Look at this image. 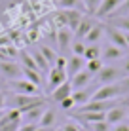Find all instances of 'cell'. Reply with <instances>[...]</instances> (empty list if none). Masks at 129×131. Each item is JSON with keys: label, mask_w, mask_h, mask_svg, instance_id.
<instances>
[{"label": "cell", "mask_w": 129, "mask_h": 131, "mask_svg": "<svg viewBox=\"0 0 129 131\" xmlns=\"http://www.w3.org/2000/svg\"><path fill=\"white\" fill-rule=\"evenodd\" d=\"M82 17H84V13L80 10H61V12H57V15H55L57 29H70L74 32V30L78 29Z\"/></svg>", "instance_id": "1"}, {"label": "cell", "mask_w": 129, "mask_h": 131, "mask_svg": "<svg viewBox=\"0 0 129 131\" xmlns=\"http://www.w3.org/2000/svg\"><path fill=\"white\" fill-rule=\"evenodd\" d=\"M10 103H11V108H17V110L23 114L25 110L40 105V103H46L44 95H21V93H13V97H10Z\"/></svg>", "instance_id": "2"}, {"label": "cell", "mask_w": 129, "mask_h": 131, "mask_svg": "<svg viewBox=\"0 0 129 131\" xmlns=\"http://www.w3.org/2000/svg\"><path fill=\"white\" fill-rule=\"evenodd\" d=\"M123 97V91L120 88V84H104L101 88H97L91 95V101H114V99Z\"/></svg>", "instance_id": "3"}, {"label": "cell", "mask_w": 129, "mask_h": 131, "mask_svg": "<svg viewBox=\"0 0 129 131\" xmlns=\"http://www.w3.org/2000/svg\"><path fill=\"white\" fill-rule=\"evenodd\" d=\"M122 78H123V76H122V70H120L118 67H112V65H104L103 69L97 72V76H95V80H97L101 85H104V84H116V82H120Z\"/></svg>", "instance_id": "4"}, {"label": "cell", "mask_w": 129, "mask_h": 131, "mask_svg": "<svg viewBox=\"0 0 129 131\" xmlns=\"http://www.w3.org/2000/svg\"><path fill=\"white\" fill-rule=\"evenodd\" d=\"M127 103L129 101H123V103H120V105L116 106H112L110 110H106V114H104V122H108L110 125H116V124H122V122H125L127 118Z\"/></svg>", "instance_id": "5"}, {"label": "cell", "mask_w": 129, "mask_h": 131, "mask_svg": "<svg viewBox=\"0 0 129 131\" xmlns=\"http://www.w3.org/2000/svg\"><path fill=\"white\" fill-rule=\"evenodd\" d=\"M0 72H2V76H6L8 80H17V78L23 76V67L17 61L2 59L0 61Z\"/></svg>", "instance_id": "6"}, {"label": "cell", "mask_w": 129, "mask_h": 131, "mask_svg": "<svg viewBox=\"0 0 129 131\" xmlns=\"http://www.w3.org/2000/svg\"><path fill=\"white\" fill-rule=\"evenodd\" d=\"M104 34H106V38H108V44L118 46L120 49L127 51V42H125L123 30H120V29H116V27H112V25H104Z\"/></svg>", "instance_id": "7"}, {"label": "cell", "mask_w": 129, "mask_h": 131, "mask_svg": "<svg viewBox=\"0 0 129 131\" xmlns=\"http://www.w3.org/2000/svg\"><path fill=\"white\" fill-rule=\"evenodd\" d=\"M68 80V74L63 69H57V67H51L50 72H48V95L53 91L55 88H59L61 84H65Z\"/></svg>", "instance_id": "8"}, {"label": "cell", "mask_w": 129, "mask_h": 131, "mask_svg": "<svg viewBox=\"0 0 129 131\" xmlns=\"http://www.w3.org/2000/svg\"><path fill=\"white\" fill-rule=\"evenodd\" d=\"M10 88L15 93H21V95H40L38 85H34L32 82H29V80H25V78L10 80Z\"/></svg>", "instance_id": "9"}, {"label": "cell", "mask_w": 129, "mask_h": 131, "mask_svg": "<svg viewBox=\"0 0 129 131\" xmlns=\"http://www.w3.org/2000/svg\"><path fill=\"white\" fill-rule=\"evenodd\" d=\"M123 2H125V0H103L99 10H97V13H95V17L97 19H106V17L114 15Z\"/></svg>", "instance_id": "10"}, {"label": "cell", "mask_w": 129, "mask_h": 131, "mask_svg": "<svg viewBox=\"0 0 129 131\" xmlns=\"http://www.w3.org/2000/svg\"><path fill=\"white\" fill-rule=\"evenodd\" d=\"M95 78V76L91 74L87 69H84V70H80L78 74H74L72 78L68 80L70 85H72V91H76V89H84V88H87V85L91 84V80Z\"/></svg>", "instance_id": "11"}, {"label": "cell", "mask_w": 129, "mask_h": 131, "mask_svg": "<svg viewBox=\"0 0 129 131\" xmlns=\"http://www.w3.org/2000/svg\"><path fill=\"white\" fill-rule=\"evenodd\" d=\"M44 110H46V103H40V105L29 108L21 114V122H27V124H38L40 118H42Z\"/></svg>", "instance_id": "12"}, {"label": "cell", "mask_w": 129, "mask_h": 131, "mask_svg": "<svg viewBox=\"0 0 129 131\" xmlns=\"http://www.w3.org/2000/svg\"><path fill=\"white\" fill-rule=\"evenodd\" d=\"M125 57V51L120 49L118 46H112V44H106L103 48V53H101V59L104 61H118V59H123Z\"/></svg>", "instance_id": "13"}, {"label": "cell", "mask_w": 129, "mask_h": 131, "mask_svg": "<svg viewBox=\"0 0 129 131\" xmlns=\"http://www.w3.org/2000/svg\"><path fill=\"white\" fill-rule=\"evenodd\" d=\"M86 69V59L80 55H72L70 59H66V74H68V78H72L74 74H78L80 70Z\"/></svg>", "instance_id": "14"}, {"label": "cell", "mask_w": 129, "mask_h": 131, "mask_svg": "<svg viewBox=\"0 0 129 131\" xmlns=\"http://www.w3.org/2000/svg\"><path fill=\"white\" fill-rule=\"evenodd\" d=\"M70 95H72V85H70V82L66 80L65 84H61L59 88H55V89L50 93V99H51L53 103H61L63 99L70 97Z\"/></svg>", "instance_id": "15"}, {"label": "cell", "mask_w": 129, "mask_h": 131, "mask_svg": "<svg viewBox=\"0 0 129 131\" xmlns=\"http://www.w3.org/2000/svg\"><path fill=\"white\" fill-rule=\"evenodd\" d=\"M95 23H97V21L93 19L91 15H84L82 21H80V25H78V29L74 30V36H76L78 40H84L87 36V32L93 29V25H95Z\"/></svg>", "instance_id": "16"}, {"label": "cell", "mask_w": 129, "mask_h": 131, "mask_svg": "<svg viewBox=\"0 0 129 131\" xmlns=\"http://www.w3.org/2000/svg\"><path fill=\"white\" fill-rule=\"evenodd\" d=\"M72 36L74 32L70 29H57V32H55V38H57V46H59L61 49H68L70 46H72Z\"/></svg>", "instance_id": "17"}, {"label": "cell", "mask_w": 129, "mask_h": 131, "mask_svg": "<svg viewBox=\"0 0 129 131\" xmlns=\"http://www.w3.org/2000/svg\"><path fill=\"white\" fill-rule=\"evenodd\" d=\"M103 34H104V25L103 23H95L93 29L87 32V36L84 38V42H86V46H89V44H99V40L103 38Z\"/></svg>", "instance_id": "18"}, {"label": "cell", "mask_w": 129, "mask_h": 131, "mask_svg": "<svg viewBox=\"0 0 129 131\" xmlns=\"http://www.w3.org/2000/svg\"><path fill=\"white\" fill-rule=\"evenodd\" d=\"M91 95H93V91H89L87 88L76 89V91H72V101H74L76 106H82V105H86L87 101H91Z\"/></svg>", "instance_id": "19"}, {"label": "cell", "mask_w": 129, "mask_h": 131, "mask_svg": "<svg viewBox=\"0 0 129 131\" xmlns=\"http://www.w3.org/2000/svg\"><path fill=\"white\" fill-rule=\"evenodd\" d=\"M55 122H57L55 110H53V108H46V110H44V114H42V118H40V122H38V125H40V127L51 129L53 125H55Z\"/></svg>", "instance_id": "20"}, {"label": "cell", "mask_w": 129, "mask_h": 131, "mask_svg": "<svg viewBox=\"0 0 129 131\" xmlns=\"http://www.w3.org/2000/svg\"><path fill=\"white\" fill-rule=\"evenodd\" d=\"M101 53H103V48H101L99 44H89V46H86V53H84V59H86V61L101 59Z\"/></svg>", "instance_id": "21"}, {"label": "cell", "mask_w": 129, "mask_h": 131, "mask_svg": "<svg viewBox=\"0 0 129 131\" xmlns=\"http://www.w3.org/2000/svg\"><path fill=\"white\" fill-rule=\"evenodd\" d=\"M42 72L40 70H30V69H23V78L29 80V82H32L34 85H40L42 84Z\"/></svg>", "instance_id": "22"}, {"label": "cell", "mask_w": 129, "mask_h": 131, "mask_svg": "<svg viewBox=\"0 0 129 131\" xmlns=\"http://www.w3.org/2000/svg\"><path fill=\"white\" fill-rule=\"evenodd\" d=\"M108 25L116 27V29L123 30V32H129V15H125V17H114V19L108 21Z\"/></svg>", "instance_id": "23"}, {"label": "cell", "mask_w": 129, "mask_h": 131, "mask_svg": "<svg viewBox=\"0 0 129 131\" xmlns=\"http://www.w3.org/2000/svg\"><path fill=\"white\" fill-rule=\"evenodd\" d=\"M30 55H32L34 63L38 65V70H40V72H50V63L44 59V55H42V53H40V51H32Z\"/></svg>", "instance_id": "24"}, {"label": "cell", "mask_w": 129, "mask_h": 131, "mask_svg": "<svg viewBox=\"0 0 129 131\" xmlns=\"http://www.w3.org/2000/svg\"><path fill=\"white\" fill-rule=\"evenodd\" d=\"M53 2L57 4L59 10H78L82 0H53Z\"/></svg>", "instance_id": "25"}, {"label": "cell", "mask_w": 129, "mask_h": 131, "mask_svg": "<svg viewBox=\"0 0 129 131\" xmlns=\"http://www.w3.org/2000/svg\"><path fill=\"white\" fill-rule=\"evenodd\" d=\"M38 51L44 55V59H46L48 63H50V65H53V63H55V59H57V53L53 51L51 48H48V46H40V49H38Z\"/></svg>", "instance_id": "26"}, {"label": "cell", "mask_w": 129, "mask_h": 131, "mask_svg": "<svg viewBox=\"0 0 129 131\" xmlns=\"http://www.w3.org/2000/svg\"><path fill=\"white\" fill-rule=\"evenodd\" d=\"M103 59H93V61H86V69L91 72L93 76H97V72H99L101 69H103Z\"/></svg>", "instance_id": "27"}, {"label": "cell", "mask_w": 129, "mask_h": 131, "mask_svg": "<svg viewBox=\"0 0 129 131\" xmlns=\"http://www.w3.org/2000/svg\"><path fill=\"white\" fill-rule=\"evenodd\" d=\"M82 2H84V8L87 10V13H89V15H95L103 0H82Z\"/></svg>", "instance_id": "28"}, {"label": "cell", "mask_w": 129, "mask_h": 131, "mask_svg": "<svg viewBox=\"0 0 129 131\" xmlns=\"http://www.w3.org/2000/svg\"><path fill=\"white\" fill-rule=\"evenodd\" d=\"M70 49H72V55L84 57V53H86V42H84V40H76V42H72Z\"/></svg>", "instance_id": "29"}, {"label": "cell", "mask_w": 129, "mask_h": 131, "mask_svg": "<svg viewBox=\"0 0 129 131\" xmlns=\"http://www.w3.org/2000/svg\"><path fill=\"white\" fill-rule=\"evenodd\" d=\"M125 15H129V0H125V2L118 8V12L114 13V15H110L108 19H114V17H125Z\"/></svg>", "instance_id": "30"}, {"label": "cell", "mask_w": 129, "mask_h": 131, "mask_svg": "<svg viewBox=\"0 0 129 131\" xmlns=\"http://www.w3.org/2000/svg\"><path fill=\"white\" fill-rule=\"evenodd\" d=\"M110 127H112V125H110L108 122H97V124L89 125L91 131H110Z\"/></svg>", "instance_id": "31"}, {"label": "cell", "mask_w": 129, "mask_h": 131, "mask_svg": "<svg viewBox=\"0 0 129 131\" xmlns=\"http://www.w3.org/2000/svg\"><path fill=\"white\" fill-rule=\"evenodd\" d=\"M59 106L63 108V110H66V112H68V110H74V108H76V105H74V101H72V95L66 97V99H63V101L59 103Z\"/></svg>", "instance_id": "32"}, {"label": "cell", "mask_w": 129, "mask_h": 131, "mask_svg": "<svg viewBox=\"0 0 129 131\" xmlns=\"http://www.w3.org/2000/svg\"><path fill=\"white\" fill-rule=\"evenodd\" d=\"M21 122H8V124L0 125V131H19Z\"/></svg>", "instance_id": "33"}, {"label": "cell", "mask_w": 129, "mask_h": 131, "mask_svg": "<svg viewBox=\"0 0 129 131\" xmlns=\"http://www.w3.org/2000/svg\"><path fill=\"white\" fill-rule=\"evenodd\" d=\"M120 88H122V91H123V95H127L129 97V76H123L122 80H120Z\"/></svg>", "instance_id": "34"}, {"label": "cell", "mask_w": 129, "mask_h": 131, "mask_svg": "<svg viewBox=\"0 0 129 131\" xmlns=\"http://www.w3.org/2000/svg\"><path fill=\"white\" fill-rule=\"evenodd\" d=\"M57 131H78V124H74V122H66V124H63Z\"/></svg>", "instance_id": "35"}, {"label": "cell", "mask_w": 129, "mask_h": 131, "mask_svg": "<svg viewBox=\"0 0 129 131\" xmlns=\"http://www.w3.org/2000/svg\"><path fill=\"white\" fill-rule=\"evenodd\" d=\"M38 129V124H27V122H21L19 125V131H36Z\"/></svg>", "instance_id": "36"}, {"label": "cell", "mask_w": 129, "mask_h": 131, "mask_svg": "<svg viewBox=\"0 0 129 131\" xmlns=\"http://www.w3.org/2000/svg\"><path fill=\"white\" fill-rule=\"evenodd\" d=\"M120 70H122V74L129 76V55H125V57H123V61H122V67H120Z\"/></svg>", "instance_id": "37"}, {"label": "cell", "mask_w": 129, "mask_h": 131, "mask_svg": "<svg viewBox=\"0 0 129 131\" xmlns=\"http://www.w3.org/2000/svg\"><path fill=\"white\" fill-rule=\"evenodd\" d=\"M110 131H129V124H125V122H122V124H116L110 127Z\"/></svg>", "instance_id": "38"}, {"label": "cell", "mask_w": 129, "mask_h": 131, "mask_svg": "<svg viewBox=\"0 0 129 131\" xmlns=\"http://www.w3.org/2000/svg\"><path fill=\"white\" fill-rule=\"evenodd\" d=\"M53 65H55L57 69H63V70H65V69H66V57H57Z\"/></svg>", "instance_id": "39"}, {"label": "cell", "mask_w": 129, "mask_h": 131, "mask_svg": "<svg viewBox=\"0 0 129 131\" xmlns=\"http://www.w3.org/2000/svg\"><path fill=\"white\" fill-rule=\"evenodd\" d=\"M6 101H8L6 93H2V91H0V110H6Z\"/></svg>", "instance_id": "40"}, {"label": "cell", "mask_w": 129, "mask_h": 131, "mask_svg": "<svg viewBox=\"0 0 129 131\" xmlns=\"http://www.w3.org/2000/svg\"><path fill=\"white\" fill-rule=\"evenodd\" d=\"M78 131H91V129H89V125H82V124H78Z\"/></svg>", "instance_id": "41"}, {"label": "cell", "mask_w": 129, "mask_h": 131, "mask_svg": "<svg viewBox=\"0 0 129 131\" xmlns=\"http://www.w3.org/2000/svg\"><path fill=\"white\" fill-rule=\"evenodd\" d=\"M125 34V42H127V49H129V32H123Z\"/></svg>", "instance_id": "42"}, {"label": "cell", "mask_w": 129, "mask_h": 131, "mask_svg": "<svg viewBox=\"0 0 129 131\" xmlns=\"http://www.w3.org/2000/svg\"><path fill=\"white\" fill-rule=\"evenodd\" d=\"M36 131H51V129H48V127H40V125H38V129Z\"/></svg>", "instance_id": "43"}, {"label": "cell", "mask_w": 129, "mask_h": 131, "mask_svg": "<svg viewBox=\"0 0 129 131\" xmlns=\"http://www.w3.org/2000/svg\"><path fill=\"white\" fill-rule=\"evenodd\" d=\"M4 114H6V110H0V120L4 118Z\"/></svg>", "instance_id": "44"}, {"label": "cell", "mask_w": 129, "mask_h": 131, "mask_svg": "<svg viewBox=\"0 0 129 131\" xmlns=\"http://www.w3.org/2000/svg\"><path fill=\"white\" fill-rule=\"evenodd\" d=\"M127 116H129V110H127Z\"/></svg>", "instance_id": "45"}, {"label": "cell", "mask_w": 129, "mask_h": 131, "mask_svg": "<svg viewBox=\"0 0 129 131\" xmlns=\"http://www.w3.org/2000/svg\"><path fill=\"white\" fill-rule=\"evenodd\" d=\"M0 2H4V0H0Z\"/></svg>", "instance_id": "46"}]
</instances>
